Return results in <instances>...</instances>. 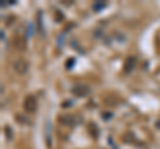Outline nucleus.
<instances>
[{
	"mask_svg": "<svg viewBox=\"0 0 160 149\" xmlns=\"http://www.w3.org/2000/svg\"><path fill=\"white\" fill-rule=\"evenodd\" d=\"M23 107H24V109H26V112L33 113L35 111H36V108H38V101H36V99H35L33 96H31V95L27 96L26 99H24Z\"/></svg>",
	"mask_w": 160,
	"mask_h": 149,
	"instance_id": "f257e3e1",
	"label": "nucleus"
},
{
	"mask_svg": "<svg viewBox=\"0 0 160 149\" xmlns=\"http://www.w3.org/2000/svg\"><path fill=\"white\" fill-rule=\"evenodd\" d=\"M13 71L18 74H26L28 71V63L23 60V59H19V60L13 63Z\"/></svg>",
	"mask_w": 160,
	"mask_h": 149,
	"instance_id": "f03ea898",
	"label": "nucleus"
},
{
	"mask_svg": "<svg viewBox=\"0 0 160 149\" xmlns=\"http://www.w3.org/2000/svg\"><path fill=\"white\" fill-rule=\"evenodd\" d=\"M71 92L76 97H84V96H87L89 93V88L87 85H84V84H78V85L72 87Z\"/></svg>",
	"mask_w": 160,
	"mask_h": 149,
	"instance_id": "7ed1b4c3",
	"label": "nucleus"
},
{
	"mask_svg": "<svg viewBox=\"0 0 160 149\" xmlns=\"http://www.w3.org/2000/svg\"><path fill=\"white\" fill-rule=\"evenodd\" d=\"M135 64H136V59H135L133 56L127 57L126 63H124V72H126V73H129L131 71H133Z\"/></svg>",
	"mask_w": 160,
	"mask_h": 149,
	"instance_id": "20e7f679",
	"label": "nucleus"
},
{
	"mask_svg": "<svg viewBox=\"0 0 160 149\" xmlns=\"http://www.w3.org/2000/svg\"><path fill=\"white\" fill-rule=\"evenodd\" d=\"M60 123L64 124V125H73L75 118H73V116H62L60 117Z\"/></svg>",
	"mask_w": 160,
	"mask_h": 149,
	"instance_id": "39448f33",
	"label": "nucleus"
},
{
	"mask_svg": "<svg viewBox=\"0 0 160 149\" xmlns=\"http://www.w3.org/2000/svg\"><path fill=\"white\" fill-rule=\"evenodd\" d=\"M15 47H16L18 49H24L26 48V40H24L23 37L15 39Z\"/></svg>",
	"mask_w": 160,
	"mask_h": 149,
	"instance_id": "423d86ee",
	"label": "nucleus"
},
{
	"mask_svg": "<svg viewBox=\"0 0 160 149\" xmlns=\"http://www.w3.org/2000/svg\"><path fill=\"white\" fill-rule=\"evenodd\" d=\"M88 129H89V133H92V136H93V137H98V133H99V131H98V127L95 125L93 123H92V124H89Z\"/></svg>",
	"mask_w": 160,
	"mask_h": 149,
	"instance_id": "0eeeda50",
	"label": "nucleus"
},
{
	"mask_svg": "<svg viewBox=\"0 0 160 149\" xmlns=\"http://www.w3.org/2000/svg\"><path fill=\"white\" fill-rule=\"evenodd\" d=\"M104 6H106V3H95L93 6H92V8L95 9V11H99L100 8H103Z\"/></svg>",
	"mask_w": 160,
	"mask_h": 149,
	"instance_id": "6e6552de",
	"label": "nucleus"
},
{
	"mask_svg": "<svg viewBox=\"0 0 160 149\" xmlns=\"http://www.w3.org/2000/svg\"><path fill=\"white\" fill-rule=\"evenodd\" d=\"M6 131H7V133H8V138H11V128L7 127V128H6Z\"/></svg>",
	"mask_w": 160,
	"mask_h": 149,
	"instance_id": "1a4fd4ad",
	"label": "nucleus"
}]
</instances>
